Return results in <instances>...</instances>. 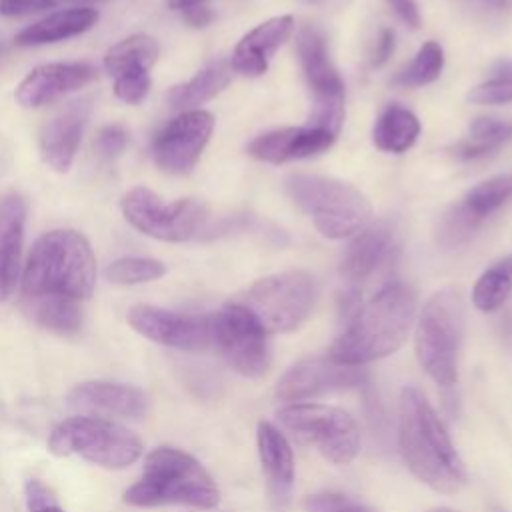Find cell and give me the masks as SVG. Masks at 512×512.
<instances>
[{
  "label": "cell",
  "instance_id": "obj_4",
  "mask_svg": "<svg viewBox=\"0 0 512 512\" xmlns=\"http://www.w3.org/2000/svg\"><path fill=\"white\" fill-rule=\"evenodd\" d=\"M218 500V486L208 470L188 452L170 446L154 448L140 480L124 492V502L140 508L180 504L208 510Z\"/></svg>",
  "mask_w": 512,
  "mask_h": 512
},
{
  "label": "cell",
  "instance_id": "obj_38",
  "mask_svg": "<svg viewBox=\"0 0 512 512\" xmlns=\"http://www.w3.org/2000/svg\"><path fill=\"white\" fill-rule=\"evenodd\" d=\"M126 144H128V132L118 124L104 126L96 136V152L104 160H114L116 156H120Z\"/></svg>",
  "mask_w": 512,
  "mask_h": 512
},
{
  "label": "cell",
  "instance_id": "obj_7",
  "mask_svg": "<svg viewBox=\"0 0 512 512\" xmlns=\"http://www.w3.org/2000/svg\"><path fill=\"white\" fill-rule=\"evenodd\" d=\"M48 448L56 456H80L102 468H126L142 456V440L126 426L96 418L72 416L62 420L48 438Z\"/></svg>",
  "mask_w": 512,
  "mask_h": 512
},
{
  "label": "cell",
  "instance_id": "obj_43",
  "mask_svg": "<svg viewBox=\"0 0 512 512\" xmlns=\"http://www.w3.org/2000/svg\"><path fill=\"white\" fill-rule=\"evenodd\" d=\"M206 0H168V6L172 8V10H186V8H190V6H196V4H204Z\"/></svg>",
  "mask_w": 512,
  "mask_h": 512
},
{
  "label": "cell",
  "instance_id": "obj_44",
  "mask_svg": "<svg viewBox=\"0 0 512 512\" xmlns=\"http://www.w3.org/2000/svg\"><path fill=\"white\" fill-rule=\"evenodd\" d=\"M428 512H456V510H452V508H444V506H440V508H432V510H428Z\"/></svg>",
  "mask_w": 512,
  "mask_h": 512
},
{
  "label": "cell",
  "instance_id": "obj_47",
  "mask_svg": "<svg viewBox=\"0 0 512 512\" xmlns=\"http://www.w3.org/2000/svg\"><path fill=\"white\" fill-rule=\"evenodd\" d=\"M308 2H318V0H308Z\"/></svg>",
  "mask_w": 512,
  "mask_h": 512
},
{
  "label": "cell",
  "instance_id": "obj_45",
  "mask_svg": "<svg viewBox=\"0 0 512 512\" xmlns=\"http://www.w3.org/2000/svg\"><path fill=\"white\" fill-rule=\"evenodd\" d=\"M76 2H102V0H76Z\"/></svg>",
  "mask_w": 512,
  "mask_h": 512
},
{
  "label": "cell",
  "instance_id": "obj_33",
  "mask_svg": "<svg viewBox=\"0 0 512 512\" xmlns=\"http://www.w3.org/2000/svg\"><path fill=\"white\" fill-rule=\"evenodd\" d=\"M444 66V52L438 42L430 40L420 46L414 60L396 76V84L400 86H424L434 82Z\"/></svg>",
  "mask_w": 512,
  "mask_h": 512
},
{
  "label": "cell",
  "instance_id": "obj_20",
  "mask_svg": "<svg viewBox=\"0 0 512 512\" xmlns=\"http://www.w3.org/2000/svg\"><path fill=\"white\" fill-rule=\"evenodd\" d=\"M334 138H336L334 134L320 128H312V126L282 128V130H274L254 138L248 146V152L262 162L282 164L288 160L316 156L328 150Z\"/></svg>",
  "mask_w": 512,
  "mask_h": 512
},
{
  "label": "cell",
  "instance_id": "obj_40",
  "mask_svg": "<svg viewBox=\"0 0 512 512\" xmlns=\"http://www.w3.org/2000/svg\"><path fill=\"white\" fill-rule=\"evenodd\" d=\"M394 52V32L390 28H384L376 40L374 52H372V64L382 66Z\"/></svg>",
  "mask_w": 512,
  "mask_h": 512
},
{
  "label": "cell",
  "instance_id": "obj_22",
  "mask_svg": "<svg viewBox=\"0 0 512 512\" xmlns=\"http://www.w3.org/2000/svg\"><path fill=\"white\" fill-rule=\"evenodd\" d=\"M26 202L18 194L0 198V302L10 300L20 280Z\"/></svg>",
  "mask_w": 512,
  "mask_h": 512
},
{
  "label": "cell",
  "instance_id": "obj_15",
  "mask_svg": "<svg viewBox=\"0 0 512 512\" xmlns=\"http://www.w3.org/2000/svg\"><path fill=\"white\" fill-rule=\"evenodd\" d=\"M366 380L362 366L342 364L330 356L308 358L288 368L276 384V398L282 402H298L322 394L356 388Z\"/></svg>",
  "mask_w": 512,
  "mask_h": 512
},
{
  "label": "cell",
  "instance_id": "obj_6",
  "mask_svg": "<svg viewBox=\"0 0 512 512\" xmlns=\"http://www.w3.org/2000/svg\"><path fill=\"white\" fill-rule=\"evenodd\" d=\"M464 326V308L458 292L440 290L422 308L414 350L422 370L444 388L458 382V348Z\"/></svg>",
  "mask_w": 512,
  "mask_h": 512
},
{
  "label": "cell",
  "instance_id": "obj_1",
  "mask_svg": "<svg viewBox=\"0 0 512 512\" xmlns=\"http://www.w3.org/2000/svg\"><path fill=\"white\" fill-rule=\"evenodd\" d=\"M398 448L408 470L432 490L454 494L464 486V464L440 416L414 386L400 394Z\"/></svg>",
  "mask_w": 512,
  "mask_h": 512
},
{
  "label": "cell",
  "instance_id": "obj_21",
  "mask_svg": "<svg viewBox=\"0 0 512 512\" xmlns=\"http://www.w3.org/2000/svg\"><path fill=\"white\" fill-rule=\"evenodd\" d=\"M258 458L266 478L270 500L276 508H284L294 486V456L286 436L270 422H258L256 430Z\"/></svg>",
  "mask_w": 512,
  "mask_h": 512
},
{
  "label": "cell",
  "instance_id": "obj_25",
  "mask_svg": "<svg viewBox=\"0 0 512 512\" xmlns=\"http://www.w3.org/2000/svg\"><path fill=\"white\" fill-rule=\"evenodd\" d=\"M98 22V10L90 6H74L66 10H58L22 32L16 34V44L18 46H42V44H52L60 42L78 34H84Z\"/></svg>",
  "mask_w": 512,
  "mask_h": 512
},
{
  "label": "cell",
  "instance_id": "obj_35",
  "mask_svg": "<svg viewBox=\"0 0 512 512\" xmlns=\"http://www.w3.org/2000/svg\"><path fill=\"white\" fill-rule=\"evenodd\" d=\"M150 86H152V80L146 70L126 72L114 78V96L126 104L136 106L148 96Z\"/></svg>",
  "mask_w": 512,
  "mask_h": 512
},
{
  "label": "cell",
  "instance_id": "obj_13",
  "mask_svg": "<svg viewBox=\"0 0 512 512\" xmlns=\"http://www.w3.org/2000/svg\"><path fill=\"white\" fill-rule=\"evenodd\" d=\"M214 130V116L206 110H184L154 138L152 156L168 174H188L196 166Z\"/></svg>",
  "mask_w": 512,
  "mask_h": 512
},
{
  "label": "cell",
  "instance_id": "obj_23",
  "mask_svg": "<svg viewBox=\"0 0 512 512\" xmlns=\"http://www.w3.org/2000/svg\"><path fill=\"white\" fill-rule=\"evenodd\" d=\"M294 30L292 16H276L250 30L234 48L230 68L244 76H260L268 70L274 52Z\"/></svg>",
  "mask_w": 512,
  "mask_h": 512
},
{
  "label": "cell",
  "instance_id": "obj_41",
  "mask_svg": "<svg viewBox=\"0 0 512 512\" xmlns=\"http://www.w3.org/2000/svg\"><path fill=\"white\" fill-rule=\"evenodd\" d=\"M182 16L194 28H204V26H208L214 20V12H212V8L206 2L182 10Z\"/></svg>",
  "mask_w": 512,
  "mask_h": 512
},
{
  "label": "cell",
  "instance_id": "obj_8",
  "mask_svg": "<svg viewBox=\"0 0 512 512\" xmlns=\"http://www.w3.org/2000/svg\"><path fill=\"white\" fill-rule=\"evenodd\" d=\"M314 300V278L304 270H288L260 278L236 302L252 312L266 334H278L296 330L312 312Z\"/></svg>",
  "mask_w": 512,
  "mask_h": 512
},
{
  "label": "cell",
  "instance_id": "obj_32",
  "mask_svg": "<svg viewBox=\"0 0 512 512\" xmlns=\"http://www.w3.org/2000/svg\"><path fill=\"white\" fill-rule=\"evenodd\" d=\"M166 274V266L156 258L144 256H124L108 264L106 278L120 286H132L142 282L158 280Z\"/></svg>",
  "mask_w": 512,
  "mask_h": 512
},
{
  "label": "cell",
  "instance_id": "obj_46",
  "mask_svg": "<svg viewBox=\"0 0 512 512\" xmlns=\"http://www.w3.org/2000/svg\"><path fill=\"white\" fill-rule=\"evenodd\" d=\"M492 512H504V510H500V508H494V510H492Z\"/></svg>",
  "mask_w": 512,
  "mask_h": 512
},
{
  "label": "cell",
  "instance_id": "obj_30",
  "mask_svg": "<svg viewBox=\"0 0 512 512\" xmlns=\"http://www.w3.org/2000/svg\"><path fill=\"white\" fill-rule=\"evenodd\" d=\"M512 138V124L496 118H476L470 124L468 136L456 146V156L468 160L484 156Z\"/></svg>",
  "mask_w": 512,
  "mask_h": 512
},
{
  "label": "cell",
  "instance_id": "obj_9",
  "mask_svg": "<svg viewBox=\"0 0 512 512\" xmlns=\"http://www.w3.org/2000/svg\"><path fill=\"white\" fill-rule=\"evenodd\" d=\"M282 426L332 464H350L360 450L356 420L342 408L294 402L278 412Z\"/></svg>",
  "mask_w": 512,
  "mask_h": 512
},
{
  "label": "cell",
  "instance_id": "obj_11",
  "mask_svg": "<svg viewBox=\"0 0 512 512\" xmlns=\"http://www.w3.org/2000/svg\"><path fill=\"white\" fill-rule=\"evenodd\" d=\"M122 214L136 230L164 242L190 240L202 226L206 210L200 202L184 198L166 204L146 186L130 188L120 202Z\"/></svg>",
  "mask_w": 512,
  "mask_h": 512
},
{
  "label": "cell",
  "instance_id": "obj_17",
  "mask_svg": "<svg viewBox=\"0 0 512 512\" xmlns=\"http://www.w3.org/2000/svg\"><path fill=\"white\" fill-rule=\"evenodd\" d=\"M512 200V174L494 176L474 186L460 204L444 214L440 226V240L446 246L462 244L472 232L504 204Z\"/></svg>",
  "mask_w": 512,
  "mask_h": 512
},
{
  "label": "cell",
  "instance_id": "obj_2",
  "mask_svg": "<svg viewBox=\"0 0 512 512\" xmlns=\"http://www.w3.org/2000/svg\"><path fill=\"white\" fill-rule=\"evenodd\" d=\"M416 314V292L404 282H392L344 320L342 334L328 356L342 364L364 366L394 354L406 340Z\"/></svg>",
  "mask_w": 512,
  "mask_h": 512
},
{
  "label": "cell",
  "instance_id": "obj_31",
  "mask_svg": "<svg viewBox=\"0 0 512 512\" xmlns=\"http://www.w3.org/2000/svg\"><path fill=\"white\" fill-rule=\"evenodd\" d=\"M512 292V258L488 268L472 290V302L482 312L498 310Z\"/></svg>",
  "mask_w": 512,
  "mask_h": 512
},
{
  "label": "cell",
  "instance_id": "obj_3",
  "mask_svg": "<svg viewBox=\"0 0 512 512\" xmlns=\"http://www.w3.org/2000/svg\"><path fill=\"white\" fill-rule=\"evenodd\" d=\"M96 286V258L86 236L76 230H50L42 234L26 258L22 294L66 296L86 300Z\"/></svg>",
  "mask_w": 512,
  "mask_h": 512
},
{
  "label": "cell",
  "instance_id": "obj_34",
  "mask_svg": "<svg viewBox=\"0 0 512 512\" xmlns=\"http://www.w3.org/2000/svg\"><path fill=\"white\" fill-rule=\"evenodd\" d=\"M468 100L474 104H508L512 102V60L500 62L492 76L470 90Z\"/></svg>",
  "mask_w": 512,
  "mask_h": 512
},
{
  "label": "cell",
  "instance_id": "obj_12",
  "mask_svg": "<svg viewBox=\"0 0 512 512\" xmlns=\"http://www.w3.org/2000/svg\"><path fill=\"white\" fill-rule=\"evenodd\" d=\"M298 56L314 94V110L308 126L336 136L344 120V84L328 56L324 38L314 28L300 30Z\"/></svg>",
  "mask_w": 512,
  "mask_h": 512
},
{
  "label": "cell",
  "instance_id": "obj_10",
  "mask_svg": "<svg viewBox=\"0 0 512 512\" xmlns=\"http://www.w3.org/2000/svg\"><path fill=\"white\" fill-rule=\"evenodd\" d=\"M212 318V348L244 378H260L270 366L266 330L240 302H230Z\"/></svg>",
  "mask_w": 512,
  "mask_h": 512
},
{
  "label": "cell",
  "instance_id": "obj_36",
  "mask_svg": "<svg viewBox=\"0 0 512 512\" xmlns=\"http://www.w3.org/2000/svg\"><path fill=\"white\" fill-rule=\"evenodd\" d=\"M306 512H376L374 508L342 494H314L304 502Z\"/></svg>",
  "mask_w": 512,
  "mask_h": 512
},
{
  "label": "cell",
  "instance_id": "obj_14",
  "mask_svg": "<svg viewBox=\"0 0 512 512\" xmlns=\"http://www.w3.org/2000/svg\"><path fill=\"white\" fill-rule=\"evenodd\" d=\"M128 324L144 338L186 352L212 348V318L180 314L150 304H136L128 312Z\"/></svg>",
  "mask_w": 512,
  "mask_h": 512
},
{
  "label": "cell",
  "instance_id": "obj_26",
  "mask_svg": "<svg viewBox=\"0 0 512 512\" xmlns=\"http://www.w3.org/2000/svg\"><path fill=\"white\" fill-rule=\"evenodd\" d=\"M232 78V68L226 62L210 64L200 70L188 82L176 84L168 90L166 102L176 110H194V106L208 102L218 92H222Z\"/></svg>",
  "mask_w": 512,
  "mask_h": 512
},
{
  "label": "cell",
  "instance_id": "obj_37",
  "mask_svg": "<svg viewBox=\"0 0 512 512\" xmlns=\"http://www.w3.org/2000/svg\"><path fill=\"white\" fill-rule=\"evenodd\" d=\"M28 512H64L58 504L56 494L38 478H30L24 486Z\"/></svg>",
  "mask_w": 512,
  "mask_h": 512
},
{
  "label": "cell",
  "instance_id": "obj_28",
  "mask_svg": "<svg viewBox=\"0 0 512 512\" xmlns=\"http://www.w3.org/2000/svg\"><path fill=\"white\" fill-rule=\"evenodd\" d=\"M160 56V46L158 42L148 36V34H134L112 48L106 50L104 54V70L110 76H120L126 72H138V70H150Z\"/></svg>",
  "mask_w": 512,
  "mask_h": 512
},
{
  "label": "cell",
  "instance_id": "obj_27",
  "mask_svg": "<svg viewBox=\"0 0 512 512\" xmlns=\"http://www.w3.org/2000/svg\"><path fill=\"white\" fill-rule=\"evenodd\" d=\"M26 310L36 324L58 334L74 336L82 326V310L78 300L66 296H28Z\"/></svg>",
  "mask_w": 512,
  "mask_h": 512
},
{
  "label": "cell",
  "instance_id": "obj_16",
  "mask_svg": "<svg viewBox=\"0 0 512 512\" xmlns=\"http://www.w3.org/2000/svg\"><path fill=\"white\" fill-rule=\"evenodd\" d=\"M66 402L80 416H96L106 420H140L150 410V398L142 388L112 380L82 382L70 390Z\"/></svg>",
  "mask_w": 512,
  "mask_h": 512
},
{
  "label": "cell",
  "instance_id": "obj_24",
  "mask_svg": "<svg viewBox=\"0 0 512 512\" xmlns=\"http://www.w3.org/2000/svg\"><path fill=\"white\" fill-rule=\"evenodd\" d=\"M394 252V240L388 228L372 226L362 228L348 244L342 258V276L348 284L358 286L372 278L382 266L388 264Z\"/></svg>",
  "mask_w": 512,
  "mask_h": 512
},
{
  "label": "cell",
  "instance_id": "obj_29",
  "mask_svg": "<svg viewBox=\"0 0 512 512\" xmlns=\"http://www.w3.org/2000/svg\"><path fill=\"white\" fill-rule=\"evenodd\" d=\"M420 134L418 118L398 104H390L378 118L374 126V144L384 152L400 154L408 150Z\"/></svg>",
  "mask_w": 512,
  "mask_h": 512
},
{
  "label": "cell",
  "instance_id": "obj_42",
  "mask_svg": "<svg viewBox=\"0 0 512 512\" xmlns=\"http://www.w3.org/2000/svg\"><path fill=\"white\" fill-rule=\"evenodd\" d=\"M388 4L394 8V12L412 28L420 26V12L414 0H388Z\"/></svg>",
  "mask_w": 512,
  "mask_h": 512
},
{
  "label": "cell",
  "instance_id": "obj_39",
  "mask_svg": "<svg viewBox=\"0 0 512 512\" xmlns=\"http://www.w3.org/2000/svg\"><path fill=\"white\" fill-rule=\"evenodd\" d=\"M56 0H0V14L4 16H24L32 12H42L52 8Z\"/></svg>",
  "mask_w": 512,
  "mask_h": 512
},
{
  "label": "cell",
  "instance_id": "obj_18",
  "mask_svg": "<svg viewBox=\"0 0 512 512\" xmlns=\"http://www.w3.org/2000/svg\"><path fill=\"white\" fill-rule=\"evenodd\" d=\"M96 78V68L86 62H48L32 68L16 88V102L38 108L60 96L78 92Z\"/></svg>",
  "mask_w": 512,
  "mask_h": 512
},
{
  "label": "cell",
  "instance_id": "obj_5",
  "mask_svg": "<svg viewBox=\"0 0 512 512\" xmlns=\"http://www.w3.org/2000/svg\"><path fill=\"white\" fill-rule=\"evenodd\" d=\"M286 192L302 208L326 238L358 234L370 218L366 196L354 186L318 174H290Z\"/></svg>",
  "mask_w": 512,
  "mask_h": 512
},
{
  "label": "cell",
  "instance_id": "obj_19",
  "mask_svg": "<svg viewBox=\"0 0 512 512\" xmlns=\"http://www.w3.org/2000/svg\"><path fill=\"white\" fill-rule=\"evenodd\" d=\"M90 116V100H74L52 116L40 130L38 144L44 162L56 172H68Z\"/></svg>",
  "mask_w": 512,
  "mask_h": 512
}]
</instances>
